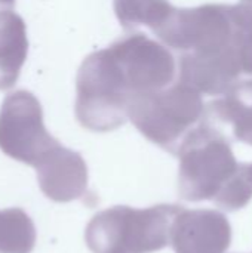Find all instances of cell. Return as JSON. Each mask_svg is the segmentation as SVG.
Wrapping results in <instances>:
<instances>
[{
	"label": "cell",
	"mask_w": 252,
	"mask_h": 253,
	"mask_svg": "<svg viewBox=\"0 0 252 253\" xmlns=\"http://www.w3.org/2000/svg\"><path fill=\"white\" fill-rule=\"evenodd\" d=\"M178 193L187 202L212 200L235 212L252 199V163H239L229 139L201 122L178 147Z\"/></svg>",
	"instance_id": "obj_1"
},
{
	"label": "cell",
	"mask_w": 252,
	"mask_h": 253,
	"mask_svg": "<svg viewBox=\"0 0 252 253\" xmlns=\"http://www.w3.org/2000/svg\"><path fill=\"white\" fill-rule=\"evenodd\" d=\"M153 33L166 46L183 53L209 59H241V47L252 33V4L208 3L174 7Z\"/></svg>",
	"instance_id": "obj_2"
},
{
	"label": "cell",
	"mask_w": 252,
	"mask_h": 253,
	"mask_svg": "<svg viewBox=\"0 0 252 253\" xmlns=\"http://www.w3.org/2000/svg\"><path fill=\"white\" fill-rule=\"evenodd\" d=\"M178 205L147 209L114 206L97 213L86 228V243L94 253H153L171 245V227L181 211Z\"/></svg>",
	"instance_id": "obj_3"
},
{
	"label": "cell",
	"mask_w": 252,
	"mask_h": 253,
	"mask_svg": "<svg viewBox=\"0 0 252 253\" xmlns=\"http://www.w3.org/2000/svg\"><path fill=\"white\" fill-rule=\"evenodd\" d=\"M205 116L202 93L181 82L132 98L128 119L150 142L177 156L186 135Z\"/></svg>",
	"instance_id": "obj_4"
},
{
	"label": "cell",
	"mask_w": 252,
	"mask_h": 253,
	"mask_svg": "<svg viewBox=\"0 0 252 253\" xmlns=\"http://www.w3.org/2000/svg\"><path fill=\"white\" fill-rule=\"evenodd\" d=\"M76 89V117L83 127L110 132L125 125L132 93L108 47L83 61Z\"/></svg>",
	"instance_id": "obj_5"
},
{
	"label": "cell",
	"mask_w": 252,
	"mask_h": 253,
	"mask_svg": "<svg viewBox=\"0 0 252 253\" xmlns=\"http://www.w3.org/2000/svg\"><path fill=\"white\" fill-rule=\"evenodd\" d=\"M132 98L168 87L175 77V59L163 44L144 33L128 34L108 46Z\"/></svg>",
	"instance_id": "obj_6"
},
{
	"label": "cell",
	"mask_w": 252,
	"mask_h": 253,
	"mask_svg": "<svg viewBox=\"0 0 252 253\" xmlns=\"http://www.w3.org/2000/svg\"><path fill=\"white\" fill-rule=\"evenodd\" d=\"M230 243V222L218 211L181 208L174 218L171 246L175 253H226Z\"/></svg>",
	"instance_id": "obj_7"
},
{
	"label": "cell",
	"mask_w": 252,
	"mask_h": 253,
	"mask_svg": "<svg viewBox=\"0 0 252 253\" xmlns=\"http://www.w3.org/2000/svg\"><path fill=\"white\" fill-rule=\"evenodd\" d=\"M45 193L58 202L80 197L88 184L86 163L80 154L58 145L49 156L45 176L40 179Z\"/></svg>",
	"instance_id": "obj_8"
},
{
	"label": "cell",
	"mask_w": 252,
	"mask_h": 253,
	"mask_svg": "<svg viewBox=\"0 0 252 253\" xmlns=\"http://www.w3.org/2000/svg\"><path fill=\"white\" fill-rule=\"evenodd\" d=\"M208 108L212 119L232 125L238 141L252 147V80L236 82Z\"/></svg>",
	"instance_id": "obj_9"
},
{
	"label": "cell",
	"mask_w": 252,
	"mask_h": 253,
	"mask_svg": "<svg viewBox=\"0 0 252 253\" xmlns=\"http://www.w3.org/2000/svg\"><path fill=\"white\" fill-rule=\"evenodd\" d=\"M113 6L125 30L147 25L154 31L174 10V6L168 0H114Z\"/></svg>",
	"instance_id": "obj_10"
},
{
	"label": "cell",
	"mask_w": 252,
	"mask_h": 253,
	"mask_svg": "<svg viewBox=\"0 0 252 253\" xmlns=\"http://www.w3.org/2000/svg\"><path fill=\"white\" fill-rule=\"evenodd\" d=\"M241 62H242V71L245 74L252 76V33L247 37L245 43L241 47Z\"/></svg>",
	"instance_id": "obj_11"
},
{
	"label": "cell",
	"mask_w": 252,
	"mask_h": 253,
	"mask_svg": "<svg viewBox=\"0 0 252 253\" xmlns=\"http://www.w3.org/2000/svg\"><path fill=\"white\" fill-rule=\"evenodd\" d=\"M245 3H250V4H252V0H244Z\"/></svg>",
	"instance_id": "obj_12"
}]
</instances>
